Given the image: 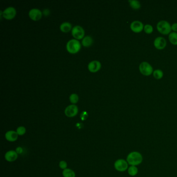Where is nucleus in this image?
<instances>
[{
	"label": "nucleus",
	"mask_w": 177,
	"mask_h": 177,
	"mask_svg": "<svg viewBox=\"0 0 177 177\" xmlns=\"http://www.w3.org/2000/svg\"><path fill=\"white\" fill-rule=\"evenodd\" d=\"M126 161L130 165L137 166L142 163L143 156L139 152H131L126 157Z\"/></svg>",
	"instance_id": "1"
},
{
	"label": "nucleus",
	"mask_w": 177,
	"mask_h": 177,
	"mask_svg": "<svg viewBox=\"0 0 177 177\" xmlns=\"http://www.w3.org/2000/svg\"><path fill=\"white\" fill-rule=\"evenodd\" d=\"M156 28L158 32L163 35L169 34L171 31V25L167 21H160L157 24Z\"/></svg>",
	"instance_id": "2"
},
{
	"label": "nucleus",
	"mask_w": 177,
	"mask_h": 177,
	"mask_svg": "<svg viewBox=\"0 0 177 177\" xmlns=\"http://www.w3.org/2000/svg\"><path fill=\"white\" fill-rule=\"evenodd\" d=\"M66 50L71 54H76L80 51L81 45L79 41L77 40L72 39L66 44Z\"/></svg>",
	"instance_id": "3"
},
{
	"label": "nucleus",
	"mask_w": 177,
	"mask_h": 177,
	"mask_svg": "<svg viewBox=\"0 0 177 177\" xmlns=\"http://www.w3.org/2000/svg\"><path fill=\"white\" fill-rule=\"evenodd\" d=\"M139 68L140 73L145 76H150L154 71L152 66L146 62H142L140 64Z\"/></svg>",
	"instance_id": "4"
},
{
	"label": "nucleus",
	"mask_w": 177,
	"mask_h": 177,
	"mask_svg": "<svg viewBox=\"0 0 177 177\" xmlns=\"http://www.w3.org/2000/svg\"><path fill=\"white\" fill-rule=\"evenodd\" d=\"M128 164L124 159H119L114 164V168L119 172H124L128 168Z\"/></svg>",
	"instance_id": "5"
},
{
	"label": "nucleus",
	"mask_w": 177,
	"mask_h": 177,
	"mask_svg": "<svg viewBox=\"0 0 177 177\" xmlns=\"http://www.w3.org/2000/svg\"><path fill=\"white\" fill-rule=\"evenodd\" d=\"M72 34L77 40H81L84 38L85 31L83 28L80 26H76L72 29Z\"/></svg>",
	"instance_id": "6"
},
{
	"label": "nucleus",
	"mask_w": 177,
	"mask_h": 177,
	"mask_svg": "<svg viewBox=\"0 0 177 177\" xmlns=\"http://www.w3.org/2000/svg\"><path fill=\"white\" fill-rule=\"evenodd\" d=\"M78 107L75 104H71L68 106L65 110L66 115L68 118H73L77 115L78 113Z\"/></svg>",
	"instance_id": "7"
},
{
	"label": "nucleus",
	"mask_w": 177,
	"mask_h": 177,
	"mask_svg": "<svg viewBox=\"0 0 177 177\" xmlns=\"http://www.w3.org/2000/svg\"><path fill=\"white\" fill-rule=\"evenodd\" d=\"M143 23L139 21H133L130 25V28L131 30L135 33H140L143 31L144 29Z\"/></svg>",
	"instance_id": "8"
},
{
	"label": "nucleus",
	"mask_w": 177,
	"mask_h": 177,
	"mask_svg": "<svg viewBox=\"0 0 177 177\" xmlns=\"http://www.w3.org/2000/svg\"><path fill=\"white\" fill-rule=\"evenodd\" d=\"M16 15V10L13 7H7L2 13L3 17L5 19L10 20L13 19Z\"/></svg>",
	"instance_id": "9"
},
{
	"label": "nucleus",
	"mask_w": 177,
	"mask_h": 177,
	"mask_svg": "<svg viewBox=\"0 0 177 177\" xmlns=\"http://www.w3.org/2000/svg\"><path fill=\"white\" fill-rule=\"evenodd\" d=\"M167 45V42L165 38L161 36L157 37L154 41V46L156 49L159 50H163Z\"/></svg>",
	"instance_id": "10"
},
{
	"label": "nucleus",
	"mask_w": 177,
	"mask_h": 177,
	"mask_svg": "<svg viewBox=\"0 0 177 177\" xmlns=\"http://www.w3.org/2000/svg\"><path fill=\"white\" fill-rule=\"evenodd\" d=\"M29 17L33 21H39L42 16V13L38 9H33L29 11Z\"/></svg>",
	"instance_id": "11"
},
{
	"label": "nucleus",
	"mask_w": 177,
	"mask_h": 177,
	"mask_svg": "<svg viewBox=\"0 0 177 177\" xmlns=\"http://www.w3.org/2000/svg\"><path fill=\"white\" fill-rule=\"evenodd\" d=\"M101 64L99 61L94 60L90 62L88 65V68L89 71L92 73L97 72L101 69Z\"/></svg>",
	"instance_id": "12"
},
{
	"label": "nucleus",
	"mask_w": 177,
	"mask_h": 177,
	"mask_svg": "<svg viewBox=\"0 0 177 177\" xmlns=\"http://www.w3.org/2000/svg\"><path fill=\"white\" fill-rule=\"evenodd\" d=\"M17 158H18V153L17 152L14 150H10L5 153V160L8 162H14L17 160Z\"/></svg>",
	"instance_id": "13"
},
{
	"label": "nucleus",
	"mask_w": 177,
	"mask_h": 177,
	"mask_svg": "<svg viewBox=\"0 0 177 177\" xmlns=\"http://www.w3.org/2000/svg\"><path fill=\"white\" fill-rule=\"evenodd\" d=\"M5 138L9 142H14L17 140L18 135L17 132L13 130H9L5 134Z\"/></svg>",
	"instance_id": "14"
},
{
	"label": "nucleus",
	"mask_w": 177,
	"mask_h": 177,
	"mask_svg": "<svg viewBox=\"0 0 177 177\" xmlns=\"http://www.w3.org/2000/svg\"><path fill=\"white\" fill-rule=\"evenodd\" d=\"M93 43V39L90 36H86L83 38L82 40V44L84 47H88Z\"/></svg>",
	"instance_id": "15"
},
{
	"label": "nucleus",
	"mask_w": 177,
	"mask_h": 177,
	"mask_svg": "<svg viewBox=\"0 0 177 177\" xmlns=\"http://www.w3.org/2000/svg\"><path fill=\"white\" fill-rule=\"evenodd\" d=\"M71 24L69 22H63L60 26V30L64 33L68 32L71 30Z\"/></svg>",
	"instance_id": "16"
},
{
	"label": "nucleus",
	"mask_w": 177,
	"mask_h": 177,
	"mask_svg": "<svg viewBox=\"0 0 177 177\" xmlns=\"http://www.w3.org/2000/svg\"><path fill=\"white\" fill-rule=\"evenodd\" d=\"M138 168L135 166H130L127 169L128 174L131 177L136 176L138 174Z\"/></svg>",
	"instance_id": "17"
},
{
	"label": "nucleus",
	"mask_w": 177,
	"mask_h": 177,
	"mask_svg": "<svg viewBox=\"0 0 177 177\" xmlns=\"http://www.w3.org/2000/svg\"><path fill=\"white\" fill-rule=\"evenodd\" d=\"M128 2L130 3V6L133 9L138 10L141 7V4L140 3L139 1H138L137 0H130Z\"/></svg>",
	"instance_id": "18"
},
{
	"label": "nucleus",
	"mask_w": 177,
	"mask_h": 177,
	"mask_svg": "<svg viewBox=\"0 0 177 177\" xmlns=\"http://www.w3.org/2000/svg\"><path fill=\"white\" fill-rule=\"evenodd\" d=\"M169 40L170 42L174 45H177V33L175 32H172L169 34Z\"/></svg>",
	"instance_id": "19"
},
{
	"label": "nucleus",
	"mask_w": 177,
	"mask_h": 177,
	"mask_svg": "<svg viewBox=\"0 0 177 177\" xmlns=\"http://www.w3.org/2000/svg\"><path fill=\"white\" fill-rule=\"evenodd\" d=\"M63 177H75V173L71 169L66 168L62 171Z\"/></svg>",
	"instance_id": "20"
},
{
	"label": "nucleus",
	"mask_w": 177,
	"mask_h": 177,
	"mask_svg": "<svg viewBox=\"0 0 177 177\" xmlns=\"http://www.w3.org/2000/svg\"><path fill=\"white\" fill-rule=\"evenodd\" d=\"M153 75V77H154L155 79L160 80L163 77V72L160 69H156V70H154Z\"/></svg>",
	"instance_id": "21"
},
{
	"label": "nucleus",
	"mask_w": 177,
	"mask_h": 177,
	"mask_svg": "<svg viewBox=\"0 0 177 177\" xmlns=\"http://www.w3.org/2000/svg\"><path fill=\"white\" fill-rule=\"evenodd\" d=\"M143 30L146 34H151L153 32V27L150 24H146L144 26Z\"/></svg>",
	"instance_id": "22"
},
{
	"label": "nucleus",
	"mask_w": 177,
	"mask_h": 177,
	"mask_svg": "<svg viewBox=\"0 0 177 177\" xmlns=\"http://www.w3.org/2000/svg\"><path fill=\"white\" fill-rule=\"evenodd\" d=\"M69 99H70V102H71L72 104H75L78 102L79 97L77 94H72L70 95Z\"/></svg>",
	"instance_id": "23"
},
{
	"label": "nucleus",
	"mask_w": 177,
	"mask_h": 177,
	"mask_svg": "<svg viewBox=\"0 0 177 177\" xmlns=\"http://www.w3.org/2000/svg\"><path fill=\"white\" fill-rule=\"evenodd\" d=\"M16 132L18 136H23L26 133V128L24 126H20L19 127L17 128Z\"/></svg>",
	"instance_id": "24"
},
{
	"label": "nucleus",
	"mask_w": 177,
	"mask_h": 177,
	"mask_svg": "<svg viewBox=\"0 0 177 177\" xmlns=\"http://www.w3.org/2000/svg\"><path fill=\"white\" fill-rule=\"evenodd\" d=\"M59 166L60 168L65 170L67 168V163L65 160H62L59 162Z\"/></svg>",
	"instance_id": "25"
},
{
	"label": "nucleus",
	"mask_w": 177,
	"mask_h": 177,
	"mask_svg": "<svg viewBox=\"0 0 177 177\" xmlns=\"http://www.w3.org/2000/svg\"><path fill=\"white\" fill-rule=\"evenodd\" d=\"M88 117V113L86 111H84L81 114V119L84 121L87 119Z\"/></svg>",
	"instance_id": "26"
},
{
	"label": "nucleus",
	"mask_w": 177,
	"mask_h": 177,
	"mask_svg": "<svg viewBox=\"0 0 177 177\" xmlns=\"http://www.w3.org/2000/svg\"><path fill=\"white\" fill-rule=\"evenodd\" d=\"M171 30L174 31V32H177V23H174L171 25Z\"/></svg>",
	"instance_id": "27"
},
{
	"label": "nucleus",
	"mask_w": 177,
	"mask_h": 177,
	"mask_svg": "<svg viewBox=\"0 0 177 177\" xmlns=\"http://www.w3.org/2000/svg\"><path fill=\"white\" fill-rule=\"evenodd\" d=\"M22 151V149L20 148V147H18L17 148V150H16V152H17V153H21Z\"/></svg>",
	"instance_id": "28"
}]
</instances>
